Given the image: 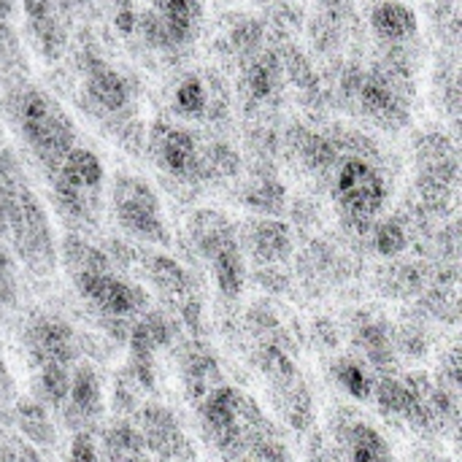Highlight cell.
<instances>
[{"label": "cell", "instance_id": "cell-1", "mask_svg": "<svg viewBox=\"0 0 462 462\" xmlns=\"http://www.w3.org/2000/svg\"><path fill=\"white\" fill-rule=\"evenodd\" d=\"M60 260L76 287V292L106 319L125 322L138 319L149 309V295L138 284L127 282L106 249L84 241L81 236H65Z\"/></svg>", "mask_w": 462, "mask_h": 462}, {"label": "cell", "instance_id": "cell-2", "mask_svg": "<svg viewBox=\"0 0 462 462\" xmlns=\"http://www.w3.org/2000/svg\"><path fill=\"white\" fill-rule=\"evenodd\" d=\"M0 195L8 227V244L22 265L35 276H49L57 268V244L49 214L24 179L19 160L0 149Z\"/></svg>", "mask_w": 462, "mask_h": 462}, {"label": "cell", "instance_id": "cell-3", "mask_svg": "<svg viewBox=\"0 0 462 462\" xmlns=\"http://www.w3.org/2000/svg\"><path fill=\"white\" fill-rule=\"evenodd\" d=\"M325 181L344 225L357 233H371L390 200V184L382 168L365 152L352 149V135L341 138V154L336 157Z\"/></svg>", "mask_w": 462, "mask_h": 462}, {"label": "cell", "instance_id": "cell-4", "mask_svg": "<svg viewBox=\"0 0 462 462\" xmlns=\"http://www.w3.org/2000/svg\"><path fill=\"white\" fill-rule=\"evenodd\" d=\"M200 428L222 457L241 460L254 441L276 433L257 401L233 384L214 387L198 406Z\"/></svg>", "mask_w": 462, "mask_h": 462}, {"label": "cell", "instance_id": "cell-5", "mask_svg": "<svg viewBox=\"0 0 462 462\" xmlns=\"http://www.w3.org/2000/svg\"><path fill=\"white\" fill-rule=\"evenodd\" d=\"M14 122L16 130L30 149L35 165L46 173V179L57 171L65 154L76 146V125L68 111L43 89H22L14 97Z\"/></svg>", "mask_w": 462, "mask_h": 462}, {"label": "cell", "instance_id": "cell-6", "mask_svg": "<svg viewBox=\"0 0 462 462\" xmlns=\"http://www.w3.org/2000/svg\"><path fill=\"white\" fill-rule=\"evenodd\" d=\"M192 252L208 265L217 290L238 298L246 287V257L238 241V225L217 208H195L184 225Z\"/></svg>", "mask_w": 462, "mask_h": 462}, {"label": "cell", "instance_id": "cell-7", "mask_svg": "<svg viewBox=\"0 0 462 462\" xmlns=\"http://www.w3.org/2000/svg\"><path fill=\"white\" fill-rule=\"evenodd\" d=\"M49 184L54 206L70 227H97L106 195V168L92 149L73 146L49 176Z\"/></svg>", "mask_w": 462, "mask_h": 462}, {"label": "cell", "instance_id": "cell-8", "mask_svg": "<svg viewBox=\"0 0 462 462\" xmlns=\"http://www.w3.org/2000/svg\"><path fill=\"white\" fill-rule=\"evenodd\" d=\"M111 217L125 236L149 246H171V230L162 214V203L157 189L135 176V173H116L108 192Z\"/></svg>", "mask_w": 462, "mask_h": 462}, {"label": "cell", "instance_id": "cell-9", "mask_svg": "<svg viewBox=\"0 0 462 462\" xmlns=\"http://www.w3.org/2000/svg\"><path fill=\"white\" fill-rule=\"evenodd\" d=\"M344 92L363 116L384 130H401L409 122V97L401 68H355L344 79Z\"/></svg>", "mask_w": 462, "mask_h": 462}, {"label": "cell", "instance_id": "cell-10", "mask_svg": "<svg viewBox=\"0 0 462 462\" xmlns=\"http://www.w3.org/2000/svg\"><path fill=\"white\" fill-rule=\"evenodd\" d=\"M206 141L181 125L154 122L146 135V149L162 176L184 187H198L206 184Z\"/></svg>", "mask_w": 462, "mask_h": 462}, {"label": "cell", "instance_id": "cell-11", "mask_svg": "<svg viewBox=\"0 0 462 462\" xmlns=\"http://www.w3.org/2000/svg\"><path fill=\"white\" fill-rule=\"evenodd\" d=\"M417 192L430 214H447L457 200V152L444 133H425L414 143Z\"/></svg>", "mask_w": 462, "mask_h": 462}, {"label": "cell", "instance_id": "cell-12", "mask_svg": "<svg viewBox=\"0 0 462 462\" xmlns=\"http://www.w3.org/2000/svg\"><path fill=\"white\" fill-rule=\"evenodd\" d=\"M203 19V0H146V8L135 14V30L149 46L160 51H179L195 43Z\"/></svg>", "mask_w": 462, "mask_h": 462}, {"label": "cell", "instance_id": "cell-13", "mask_svg": "<svg viewBox=\"0 0 462 462\" xmlns=\"http://www.w3.org/2000/svg\"><path fill=\"white\" fill-rule=\"evenodd\" d=\"M146 279L152 282V287L162 295V300L176 311V317L181 319V325L198 336L200 333V319H203V300L198 295V282L195 276L173 257L160 254V252H149V254H138Z\"/></svg>", "mask_w": 462, "mask_h": 462}, {"label": "cell", "instance_id": "cell-14", "mask_svg": "<svg viewBox=\"0 0 462 462\" xmlns=\"http://www.w3.org/2000/svg\"><path fill=\"white\" fill-rule=\"evenodd\" d=\"M135 430L154 462H195V447L168 406L143 403L135 409Z\"/></svg>", "mask_w": 462, "mask_h": 462}, {"label": "cell", "instance_id": "cell-15", "mask_svg": "<svg viewBox=\"0 0 462 462\" xmlns=\"http://www.w3.org/2000/svg\"><path fill=\"white\" fill-rule=\"evenodd\" d=\"M81 70H84L87 103L106 119H125L133 108V100H135L130 79L95 54L87 57Z\"/></svg>", "mask_w": 462, "mask_h": 462}, {"label": "cell", "instance_id": "cell-16", "mask_svg": "<svg viewBox=\"0 0 462 462\" xmlns=\"http://www.w3.org/2000/svg\"><path fill=\"white\" fill-rule=\"evenodd\" d=\"M244 257L257 268H282L292 254V230L279 217H252L238 227Z\"/></svg>", "mask_w": 462, "mask_h": 462}, {"label": "cell", "instance_id": "cell-17", "mask_svg": "<svg viewBox=\"0 0 462 462\" xmlns=\"http://www.w3.org/2000/svg\"><path fill=\"white\" fill-rule=\"evenodd\" d=\"M24 349L35 368L76 363V333L60 317H38L24 330Z\"/></svg>", "mask_w": 462, "mask_h": 462}, {"label": "cell", "instance_id": "cell-18", "mask_svg": "<svg viewBox=\"0 0 462 462\" xmlns=\"http://www.w3.org/2000/svg\"><path fill=\"white\" fill-rule=\"evenodd\" d=\"M68 425H76L79 430H89L92 422L103 414V390L100 379L92 365H73L70 371V387L60 406Z\"/></svg>", "mask_w": 462, "mask_h": 462}, {"label": "cell", "instance_id": "cell-19", "mask_svg": "<svg viewBox=\"0 0 462 462\" xmlns=\"http://www.w3.org/2000/svg\"><path fill=\"white\" fill-rule=\"evenodd\" d=\"M284 87V65L273 49H263L241 62V92L252 106H265L279 97Z\"/></svg>", "mask_w": 462, "mask_h": 462}, {"label": "cell", "instance_id": "cell-20", "mask_svg": "<svg viewBox=\"0 0 462 462\" xmlns=\"http://www.w3.org/2000/svg\"><path fill=\"white\" fill-rule=\"evenodd\" d=\"M22 11H24V24H27V35L32 41V46L49 60H60L65 46H68V32L65 24L54 8L51 0H22Z\"/></svg>", "mask_w": 462, "mask_h": 462}, {"label": "cell", "instance_id": "cell-21", "mask_svg": "<svg viewBox=\"0 0 462 462\" xmlns=\"http://www.w3.org/2000/svg\"><path fill=\"white\" fill-rule=\"evenodd\" d=\"M179 368H181L184 390H187V398H189L192 406H198L214 387L225 384L222 382V368H219L217 357L198 338H192V341H187L181 346Z\"/></svg>", "mask_w": 462, "mask_h": 462}, {"label": "cell", "instance_id": "cell-22", "mask_svg": "<svg viewBox=\"0 0 462 462\" xmlns=\"http://www.w3.org/2000/svg\"><path fill=\"white\" fill-rule=\"evenodd\" d=\"M371 30L387 46H403L417 38L420 16L403 0H379L371 8Z\"/></svg>", "mask_w": 462, "mask_h": 462}, {"label": "cell", "instance_id": "cell-23", "mask_svg": "<svg viewBox=\"0 0 462 462\" xmlns=\"http://www.w3.org/2000/svg\"><path fill=\"white\" fill-rule=\"evenodd\" d=\"M355 344L376 371V376H390L398 360V336L382 319H368L355 330Z\"/></svg>", "mask_w": 462, "mask_h": 462}, {"label": "cell", "instance_id": "cell-24", "mask_svg": "<svg viewBox=\"0 0 462 462\" xmlns=\"http://www.w3.org/2000/svg\"><path fill=\"white\" fill-rule=\"evenodd\" d=\"M341 444H344L346 462H393L390 444L368 422H352V425H346V430L341 436Z\"/></svg>", "mask_w": 462, "mask_h": 462}, {"label": "cell", "instance_id": "cell-25", "mask_svg": "<svg viewBox=\"0 0 462 462\" xmlns=\"http://www.w3.org/2000/svg\"><path fill=\"white\" fill-rule=\"evenodd\" d=\"M241 206L254 211V217H279L287 208V187L276 176H254L241 192Z\"/></svg>", "mask_w": 462, "mask_h": 462}, {"label": "cell", "instance_id": "cell-26", "mask_svg": "<svg viewBox=\"0 0 462 462\" xmlns=\"http://www.w3.org/2000/svg\"><path fill=\"white\" fill-rule=\"evenodd\" d=\"M214 108V95H211V87L206 84L203 76H184L176 89H173V111L189 122H203L208 119Z\"/></svg>", "mask_w": 462, "mask_h": 462}, {"label": "cell", "instance_id": "cell-27", "mask_svg": "<svg viewBox=\"0 0 462 462\" xmlns=\"http://www.w3.org/2000/svg\"><path fill=\"white\" fill-rule=\"evenodd\" d=\"M330 379L355 401H371L374 395V382L376 374H371L365 368V363H360L357 357H338L330 365Z\"/></svg>", "mask_w": 462, "mask_h": 462}, {"label": "cell", "instance_id": "cell-28", "mask_svg": "<svg viewBox=\"0 0 462 462\" xmlns=\"http://www.w3.org/2000/svg\"><path fill=\"white\" fill-rule=\"evenodd\" d=\"M371 246L382 257H398L409 246V230L398 217L390 219H376L371 227Z\"/></svg>", "mask_w": 462, "mask_h": 462}, {"label": "cell", "instance_id": "cell-29", "mask_svg": "<svg viewBox=\"0 0 462 462\" xmlns=\"http://www.w3.org/2000/svg\"><path fill=\"white\" fill-rule=\"evenodd\" d=\"M263 24L252 16H241L233 27H230V49L233 54L246 62L249 57H254L257 51H263Z\"/></svg>", "mask_w": 462, "mask_h": 462}, {"label": "cell", "instance_id": "cell-30", "mask_svg": "<svg viewBox=\"0 0 462 462\" xmlns=\"http://www.w3.org/2000/svg\"><path fill=\"white\" fill-rule=\"evenodd\" d=\"M70 371L73 368H65V365H43L38 368V398L41 403L51 406V409H60L65 395H68V387H70Z\"/></svg>", "mask_w": 462, "mask_h": 462}, {"label": "cell", "instance_id": "cell-31", "mask_svg": "<svg viewBox=\"0 0 462 462\" xmlns=\"http://www.w3.org/2000/svg\"><path fill=\"white\" fill-rule=\"evenodd\" d=\"M19 420H22V428L27 430L30 439L41 441V444H49L54 439V430L46 420V411L38 406V403H22L19 406Z\"/></svg>", "mask_w": 462, "mask_h": 462}, {"label": "cell", "instance_id": "cell-32", "mask_svg": "<svg viewBox=\"0 0 462 462\" xmlns=\"http://www.w3.org/2000/svg\"><path fill=\"white\" fill-rule=\"evenodd\" d=\"M70 462H100L95 436L89 430H79L70 441Z\"/></svg>", "mask_w": 462, "mask_h": 462}, {"label": "cell", "instance_id": "cell-33", "mask_svg": "<svg viewBox=\"0 0 462 462\" xmlns=\"http://www.w3.org/2000/svg\"><path fill=\"white\" fill-rule=\"evenodd\" d=\"M11 395H14V382H11V374H8L5 363L0 360V403H5Z\"/></svg>", "mask_w": 462, "mask_h": 462}, {"label": "cell", "instance_id": "cell-34", "mask_svg": "<svg viewBox=\"0 0 462 462\" xmlns=\"http://www.w3.org/2000/svg\"><path fill=\"white\" fill-rule=\"evenodd\" d=\"M8 246V227H5V211H3V195H0V252Z\"/></svg>", "mask_w": 462, "mask_h": 462}, {"label": "cell", "instance_id": "cell-35", "mask_svg": "<svg viewBox=\"0 0 462 462\" xmlns=\"http://www.w3.org/2000/svg\"><path fill=\"white\" fill-rule=\"evenodd\" d=\"M14 8H16V0H0V22L11 19Z\"/></svg>", "mask_w": 462, "mask_h": 462}, {"label": "cell", "instance_id": "cell-36", "mask_svg": "<svg viewBox=\"0 0 462 462\" xmlns=\"http://www.w3.org/2000/svg\"><path fill=\"white\" fill-rule=\"evenodd\" d=\"M108 462H146V457H122V460H108Z\"/></svg>", "mask_w": 462, "mask_h": 462}, {"label": "cell", "instance_id": "cell-37", "mask_svg": "<svg viewBox=\"0 0 462 462\" xmlns=\"http://www.w3.org/2000/svg\"><path fill=\"white\" fill-rule=\"evenodd\" d=\"M238 462H254V460H252V457H241V460H238Z\"/></svg>", "mask_w": 462, "mask_h": 462}]
</instances>
